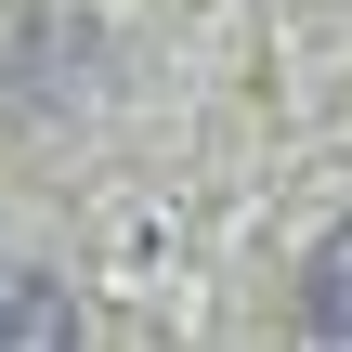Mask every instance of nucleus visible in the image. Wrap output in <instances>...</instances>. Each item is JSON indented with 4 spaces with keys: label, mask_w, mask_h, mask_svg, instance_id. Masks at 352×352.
Segmentation results:
<instances>
[{
    "label": "nucleus",
    "mask_w": 352,
    "mask_h": 352,
    "mask_svg": "<svg viewBox=\"0 0 352 352\" xmlns=\"http://www.w3.org/2000/svg\"><path fill=\"white\" fill-rule=\"evenodd\" d=\"M0 352H78V300L26 261H0Z\"/></svg>",
    "instance_id": "nucleus-1"
},
{
    "label": "nucleus",
    "mask_w": 352,
    "mask_h": 352,
    "mask_svg": "<svg viewBox=\"0 0 352 352\" xmlns=\"http://www.w3.org/2000/svg\"><path fill=\"white\" fill-rule=\"evenodd\" d=\"M300 314H314L327 340H352V222L314 248V261H300Z\"/></svg>",
    "instance_id": "nucleus-2"
}]
</instances>
